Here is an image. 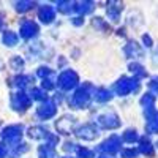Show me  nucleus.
Here are the masks:
<instances>
[{"label": "nucleus", "mask_w": 158, "mask_h": 158, "mask_svg": "<svg viewBox=\"0 0 158 158\" xmlns=\"http://www.w3.org/2000/svg\"><path fill=\"white\" fill-rule=\"evenodd\" d=\"M114 90H115L120 97L128 95V94H131V92H138V90H139L138 77H127V76L120 77V79L115 82Z\"/></svg>", "instance_id": "obj_1"}, {"label": "nucleus", "mask_w": 158, "mask_h": 158, "mask_svg": "<svg viewBox=\"0 0 158 158\" xmlns=\"http://www.w3.org/2000/svg\"><path fill=\"white\" fill-rule=\"evenodd\" d=\"M21 138H22V125H10V127L3 128V131H2V139L6 141L8 144H11V147L18 146Z\"/></svg>", "instance_id": "obj_2"}, {"label": "nucleus", "mask_w": 158, "mask_h": 158, "mask_svg": "<svg viewBox=\"0 0 158 158\" xmlns=\"http://www.w3.org/2000/svg\"><path fill=\"white\" fill-rule=\"evenodd\" d=\"M89 89H92V87H90V85H85V87H81L79 90H76L74 95L70 98V106H73V108H76V109H81V108L87 106L89 100H90Z\"/></svg>", "instance_id": "obj_3"}, {"label": "nucleus", "mask_w": 158, "mask_h": 158, "mask_svg": "<svg viewBox=\"0 0 158 158\" xmlns=\"http://www.w3.org/2000/svg\"><path fill=\"white\" fill-rule=\"evenodd\" d=\"M30 97L27 94H24L22 90L16 92L11 95V106L15 111H25L27 108H30Z\"/></svg>", "instance_id": "obj_4"}, {"label": "nucleus", "mask_w": 158, "mask_h": 158, "mask_svg": "<svg viewBox=\"0 0 158 158\" xmlns=\"http://www.w3.org/2000/svg\"><path fill=\"white\" fill-rule=\"evenodd\" d=\"M79 82V77L74 71L71 70H67V71H63L60 73L59 76V85L63 89V90H71L73 87H76V84Z\"/></svg>", "instance_id": "obj_5"}, {"label": "nucleus", "mask_w": 158, "mask_h": 158, "mask_svg": "<svg viewBox=\"0 0 158 158\" xmlns=\"http://www.w3.org/2000/svg\"><path fill=\"white\" fill-rule=\"evenodd\" d=\"M97 123L101 127V128H106V130H112V128H117L120 125V120H118L117 114L114 112H106L97 118Z\"/></svg>", "instance_id": "obj_6"}, {"label": "nucleus", "mask_w": 158, "mask_h": 158, "mask_svg": "<svg viewBox=\"0 0 158 158\" xmlns=\"http://www.w3.org/2000/svg\"><path fill=\"white\" fill-rule=\"evenodd\" d=\"M120 146H122V139L118 138V136H115V135H112L109 139H106V141H104L101 146L98 147V150L112 155V153H115V152L120 150Z\"/></svg>", "instance_id": "obj_7"}, {"label": "nucleus", "mask_w": 158, "mask_h": 158, "mask_svg": "<svg viewBox=\"0 0 158 158\" xmlns=\"http://www.w3.org/2000/svg\"><path fill=\"white\" fill-rule=\"evenodd\" d=\"M56 111H57L56 103L51 101V100H46V101H43L41 104H40V108L36 109V115L40 118H43V120H46V118H51L52 115H54Z\"/></svg>", "instance_id": "obj_8"}, {"label": "nucleus", "mask_w": 158, "mask_h": 158, "mask_svg": "<svg viewBox=\"0 0 158 158\" xmlns=\"http://www.w3.org/2000/svg\"><path fill=\"white\" fill-rule=\"evenodd\" d=\"M76 136L79 139H84V141H92L97 138V128L92 123H85L76 130Z\"/></svg>", "instance_id": "obj_9"}, {"label": "nucleus", "mask_w": 158, "mask_h": 158, "mask_svg": "<svg viewBox=\"0 0 158 158\" xmlns=\"http://www.w3.org/2000/svg\"><path fill=\"white\" fill-rule=\"evenodd\" d=\"M19 32H21V36L25 38V40L33 38V36L38 33V25H36L33 21H30V19H25V21L21 22V29H19Z\"/></svg>", "instance_id": "obj_10"}, {"label": "nucleus", "mask_w": 158, "mask_h": 158, "mask_svg": "<svg viewBox=\"0 0 158 158\" xmlns=\"http://www.w3.org/2000/svg\"><path fill=\"white\" fill-rule=\"evenodd\" d=\"M73 125H74V117L70 115V114L63 115L60 120H57V123H56V127H57V130H59V133H62V135H70Z\"/></svg>", "instance_id": "obj_11"}, {"label": "nucleus", "mask_w": 158, "mask_h": 158, "mask_svg": "<svg viewBox=\"0 0 158 158\" xmlns=\"http://www.w3.org/2000/svg\"><path fill=\"white\" fill-rule=\"evenodd\" d=\"M38 18L41 19V22L49 24V22H52V21L56 19V10L52 8L51 5H44V6L40 8V11H38Z\"/></svg>", "instance_id": "obj_12"}, {"label": "nucleus", "mask_w": 158, "mask_h": 158, "mask_svg": "<svg viewBox=\"0 0 158 158\" xmlns=\"http://www.w3.org/2000/svg\"><path fill=\"white\" fill-rule=\"evenodd\" d=\"M141 104L144 106V111H146V115L147 117L152 115L153 112H156L155 111V97L152 94H146V95H144L142 100H141Z\"/></svg>", "instance_id": "obj_13"}, {"label": "nucleus", "mask_w": 158, "mask_h": 158, "mask_svg": "<svg viewBox=\"0 0 158 158\" xmlns=\"http://www.w3.org/2000/svg\"><path fill=\"white\" fill-rule=\"evenodd\" d=\"M29 136L32 139H48L49 131L43 127H32V128H29Z\"/></svg>", "instance_id": "obj_14"}, {"label": "nucleus", "mask_w": 158, "mask_h": 158, "mask_svg": "<svg viewBox=\"0 0 158 158\" xmlns=\"http://www.w3.org/2000/svg\"><path fill=\"white\" fill-rule=\"evenodd\" d=\"M146 131L150 135L158 133V112H153L152 115L147 117V123H146Z\"/></svg>", "instance_id": "obj_15"}, {"label": "nucleus", "mask_w": 158, "mask_h": 158, "mask_svg": "<svg viewBox=\"0 0 158 158\" xmlns=\"http://www.w3.org/2000/svg\"><path fill=\"white\" fill-rule=\"evenodd\" d=\"M125 54H127L128 57H142V49L139 48L138 43L130 41V43L125 46Z\"/></svg>", "instance_id": "obj_16"}, {"label": "nucleus", "mask_w": 158, "mask_h": 158, "mask_svg": "<svg viewBox=\"0 0 158 158\" xmlns=\"http://www.w3.org/2000/svg\"><path fill=\"white\" fill-rule=\"evenodd\" d=\"M73 10L81 13V15H87L94 10V3L92 2H79V3H73Z\"/></svg>", "instance_id": "obj_17"}, {"label": "nucleus", "mask_w": 158, "mask_h": 158, "mask_svg": "<svg viewBox=\"0 0 158 158\" xmlns=\"http://www.w3.org/2000/svg\"><path fill=\"white\" fill-rule=\"evenodd\" d=\"M18 40H19L18 35H16L15 32H10V30L5 32L3 36H2L3 44H5V46H10V48H11V46H16V44H18Z\"/></svg>", "instance_id": "obj_18"}, {"label": "nucleus", "mask_w": 158, "mask_h": 158, "mask_svg": "<svg viewBox=\"0 0 158 158\" xmlns=\"http://www.w3.org/2000/svg\"><path fill=\"white\" fill-rule=\"evenodd\" d=\"M111 98H112V94L108 89H98V90H95V100L97 101L104 103V101H109Z\"/></svg>", "instance_id": "obj_19"}, {"label": "nucleus", "mask_w": 158, "mask_h": 158, "mask_svg": "<svg viewBox=\"0 0 158 158\" xmlns=\"http://www.w3.org/2000/svg\"><path fill=\"white\" fill-rule=\"evenodd\" d=\"M38 155H40V158H54L56 156V150L44 144V146H41L38 149Z\"/></svg>", "instance_id": "obj_20"}, {"label": "nucleus", "mask_w": 158, "mask_h": 158, "mask_svg": "<svg viewBox=\"0 0 158 158\" xmlns=\"http://www.w3.org/2000/svg\"><path fill=\"white\" fill-rule=\"evenodd\" d=\"M139 150L146 155H152L153 153V147H152V142L147 139V138H142L141 139V146H139Z\"/></svg>", "instance_id": "obj_21"}, {"label": "nucleus", "mask_w": 158, "mask_h": 158, "mask_svg": "<svg viewBox=\"0 0 158 158\" xmlns=\"http://www.w3.org/2000/svg\"><path fill=\"white\" fill-rule=\"evenodd\" d=\"M30 81H32L30 76H24V74H22V76H16L15 79H13V84H15L16 87H19V89H24Z\"/></svg>", "instance_id": "obj_22"}, {"label": "nucleus", "mask_w": 158, "mask_h": 158, "mask_svg": "<svg viewBox=\"0 0 158 158\" xmlns=\"http://www.w3.org/2000/svg\"><path fill=\"white\" fill-rule=\"evenodd\" d=\"M10 65H11V68H13V70L19 71V70H22V68H24V60H22L21 57L15 56V57H13V59L10 60Z\"/></svg>", "instance_id": "obj_23"}, {"label": "nucleus", "mask_w": 158, "mask_h": 158, "mask_svg": "<svg viewBox=\"0 0 158 158\" xmlns=\"http://www.w3.org/2000/svg\"><path fill=\"white\" fill-rule=\"evenodd\" d=\"M123 141L133 144L135 141H138V133H136L135 130H127L125 133H123Z\"/></svg>", "instance_id": "obj_24"}, {"label": "nucleus", "mask_w": 158, "mask_h": 158, "mask_svg": "<svg viewBox=\"0 0 158 158\" xmlns=\"http://www.w3.org/2000/svg\"><path fill=\"white\" fill-rule=\"evenodd\" d=\"M27 144H18V146H15V149H13V152H11V156L13 158H16V156H19L21 153H24V152H27Z\"/></svg>", "instance_id": "obj_25"}, {"label": "nucleus", "mask_w": 158, "mask_h": 158, "mask_svg": "<svg viewBox=\"0 0 158 158\" xmlns=\"http://www.w3.org/2000/svg\"><path fill=\"white\" fill-rule=\"evenodd\" d=\"M130 70L133 71L138 77H144V76H146V71H144V68L141 67L139 63H131V65H130Z\"/></svg>", "instance_id": "obj_26"}, {"label": "nucleus", "mask_w": 158, "mask_h": 158, "mask_svg": "<svg viewBox=\"0 0 158 158\" xmlns=\"http://www.w3.org/2000/svg\"><path fill=\"white\" fill-rule=\"evenodd\" d=\"M30 95L33 100H46V92L41 90V89H32Z\"/></svg>", "instance_id": "obj_27"}, {"label": "nucleus", "mask_w": 158, "mask_h": 158, "mask_svg": "<svg viewBox=\"0 0 158 158\" xmlns=\"http://www.w3.org/2000/svg\"><path fill=\"white\" fill-rule=\"evenodd\" d=\"M32 6H35V3H33V2H18V3H16V10H18V11H21V13L30 10Z\"/></svg>", "instance_id": "obj_28"}, {"label": "nucleus", "mask_w": 158, "mask_h": 158, "mask_svg": "<svg viewBox=\"0 0 158 158\" xmlns=\"http://www.w3.org/2000/svg\"><path fill=\"white\" fill-rule=\"evenodd\" d=\"M118 11H120V8H118V6L117 8H114V6H109L108 8V16H109L111 21H114V22L118 21Z\"/></svg>", "instance_id": "obj_29"}, {"label": "nucleus", "mask_w": 158, "mask_h": 158, "mask_svg": "<svg viewBox=\"0 0 158 158\" xmlns=\"http://www.w3.org/2000/svg\"><path fill=\"white\" fill-rule=\"evenodd\" d=\"M57 8H59V11H62V13H70V11L73 10V3H71V2H60Z\"/></svg>", "instance_id": "obj_30"}, {"label": "nucleus", "mask_w": 158, "mask_h": 158, "mask_svg": "<svg viewBox=\"0 0 158 158\" xmlns=\"http://www.w3.org/2000/svg\"><path fill=\"white\" fill-rule=\"evenodd\" d=\"M77 155L79 158H94V152L89 149H77Z\"/></svg>", "instance_id": "obj_31"}, {"label": "nucleus", "mask_w": 158, "mask_h": 158, "mask_svg": "<svg viewBox=\"0 0 158 158\" xmlns=\"http://www.w3.org/2000/svg\"><path fill=\"white\" fill-rule=\"evenodd\" d=\"M51 74H52V71H51V68H48V67H41V68H38V76H40V77L46 79V77H49Z\"/></svg>", "instance_id": "obj_32"}, {"label": "nucleus", "mask_w": 158, "mask_h": 158, "mask_svg": "<svg viewBox=\"0 0 158 158\" xmlns=\"http://www.w3.org/2000/svg\"><path fill=\"white\" fill-rule=\"evenodd\" d=\"M136 155H138L136 149H125V150H122V156L123 158H136Z\"/></svg>", "instance_id": "obj_33"}, {"label": "nucleus", "mask_w": 158, "mask_h": 158, "mask_svg": "<svg viewBox=\"0 0 158 158\" xmlns=\"http://www.w3.org/2000/svg\"><path fill=\"white\" fill-rule=\"evenodd\" d=\"M43 89L44 90H51V89H54V82H52V79H49V77H46V79H43Z\"/></svg>", "instance_id": "obj_34"}, {"label": "nucleus", "mask_w": 158, "mask_h": 158, "mask_svg": "<svg viewBox=\"0 0 158 158\" xmlns=\"http://www.w3.org/2000/svg\"><path fill=\"white\" fill-rule=\"evenodd\" d=\"M149 87H150V90H152V92L158 94V76H156V77H153L152 81L149 82Z\"/></svg>", "instance_id": "obj_35"}, {"label": "nucleus", "mask_w": 158, "mask_h": 158, "mask_svg": "<svg viewBox=\"0 0 158 158\" xmlns=\"http://www.w3.org/2000/svg\"><path fill=\"white\" fill-rule=\"evenodd\" d=\"M77 147H76V144H73V142H67L63 146V150H67V152H74Z\"/></svg>", "instance_id": "obj_36"}, {"label": "nucleus", "mask_w": 158, "mask_h": 158, "mask_svg": "<svg viewBox=\"0 0 158 158\" xmlns=\"http://www.w3.org/2000/svg\"><path fill=\"white\" fill-rule=\"evenodd\" d=\"M6 153H8V147L5 146V144L0 142V158H5Z\"/></svg>", "instance_id": "obj_37"}, {"label": "nucleus", "mask_w": 158, "mask_h": 158, "mask_svg": "<svg viewBox=\"0 0 158 158\" xmlns=\"http://www.w3.org/2000/svg\"><path fill=\"white\" fill-rule=\"evenodd\" d=\"M142 40H144V43H146V46H152V38L149 35H144Z\"/></svg>", "instance_id": "obj_38"}, {"label": "nucleus", "mask_w": 158, "mask_h": 158, "mask_svg": "<svg viewBox=\"0 0 158 158\" xmlns=\"http://www.w3.org/2000/svg\"><path fill=\"white\" fill-rule=\"evenodd\" d=\"M71 22H73L74 25H81V24L84 22V19H82V18H73V21H71Z\"/></svg>", "instance_id": "obj_39"}, {"label": "nucleus", "mask_w": 158, "mask_h": 158, "mask_svg": "<svg viewBox=\"0 0 158 158\" xmlns=\"http://www.w3.org/2000/svg\"><path fill=\"white\" fill-rule=\"evenodd\" d=\"M2 25H3V19H2V15H0V29H2Z\"/></svg>", "instance_id": "obj_40"}, {"label": "nucleus", "mask_w": 158, "mask_h": 158, "mask_svg": "<svg viewBox=\"0 0 158 158\" xmlns=\"http://www.w3.org/2000/svg\"><path fill=\"white\" fill-rule=\"evenodd\" d=\"M100 158H111V156H100Z\"/></svg>", "instance_id": "obj_41"}, {"label": "nucleus", "mask_w": 158, "mask_h": 158, "mask_svg": "<svg viewBox=\"0 0 158 158\" xmlns=\"http://www.w3.org/2000/svg\"><path fill=\"white\" fill-rule=\"evenodd\" d=\"M0 68H2V62H0Z\"/></svg>", "instance_id": "obj_42"}, {"label": "nucleus", "mask_w": 158, "mask_h": 158, "mask_svg": "<svg viewBox=\"0 0 158 158\" xmlns=\"http://www.w3.org/2000/svg\"><path fill=\"white\" fill-rule=\"evenodd\" d=\"M67 158H70V156H67Z\"/></svg>", "instance_id": "obj_43"}, {"label": "nucleus", "mask_w": 158, "mask_h": 158, "mask_svg": "<svg viewBox=\"0 0 158 158\" xmlns=\"http://www.w3.org/2000/svg\"><path fill=\"white\" fill-rule=\"evenodd\" d=\"M0 123H2V122H0Z\"/></svg>", "instance_id": "obj_44"}]
</instances>
